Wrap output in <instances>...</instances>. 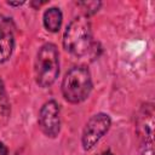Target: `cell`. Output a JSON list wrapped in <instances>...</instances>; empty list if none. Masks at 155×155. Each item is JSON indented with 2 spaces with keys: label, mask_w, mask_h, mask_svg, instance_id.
I'll return each instance as SVG.
<instances>
[{
  "label": "cell",
  "mask_w": 155,
  "mask_h": 155,
  "mask_svg": "<svg viewBox=\"0 0 155 155\" xmlns=\"http://www.w3.org/2000/svg\"><path fill=\"white\" fill-rule=\"evenodd\" d=\"M63 46L75 56H84L92 50L91 24L86 17H76L69 23L64 31Z\"/></svg>",
  "instance_id": "obj_1"
},
{
  "label": "cell",
  "mask_w": 155,
  "mask_h": 155,
  "mask_svg": "<svg viewBox=\"0 0 155 155\" xmlns=\"http://www.w3.org/2000/svg\"><path fill=\"white\" fill-rule=\"evenodd\" d=\"M92 90L90 71L84 67L71 68L62 81L63 97L70 103H80L85 101Z\"/></svg>",
  "instance_id": "obj_2"
},
{
  "label": "cell",
  "mask_w": 155,
  "mask_h": 155,
  "mask_svg": "<svg viewBox=\"0 0 155 155\" xmlns=\"http://www.w3.org/2000/svg\"><path fill=\"white\" fill-rule=\"evenodd\" d=\"M59 73L58 51L53 44H45L38 52L35 61V79L41 87L51 86Z\"/></svg>",
  "instance_id": "obj_3"
},
{
  "label": "cell",
  "mask_w": 155,
  "mask_h": 155,
  "mask_svg": "<svg viewBox=\"0 0 155 155\" xmlns=\"http://www.w3.org/2000/svg\"><path fill=\"white\" fill-rule=\"evenodd\" d=\"M110 127V117L107 114L99 113L93 115L86 124L82 132V147L85 150H90L103 137V134Z\"/></svg>",
  "instance_id": "obj_4"
},
{
  "label": "cell",
  "mask_w": 155,
  "mask_h": 155,
  "mask_svg": "<svg viewBox=\"0 0 155 155\" xmlns=\"http://www.w3.org/2000/svg\"><path fill=\"white\" fill-rule=\"evenodd\" d=\"M39 125L47 137H56L61 130V110L56 101L46 102L39 114Z\"/></svg>",
  "instance_id": "obj_5"
},
{
  "label": "cell",
  "mask_w": 155,
  "mask_h": 155,
  "mask_svg": "<svg viewBox=\"0 0 155 155\" xmlns=\"http://www.w3.org/2000/svg\"><path fill=\"white\" fill-rule=\"evenodd\" d=\"M13 45L15 39L10 23L2 21L0 23V63H4L10 58L13 50Z\"/></svg>",
  "instance_id": "obj_6"
},
{
  "label": "cell",
  "mask_w": 155,
  "mask_h": 155,
  "mask_svg": "<svg viewBox=\"0 0 155 155\" xmlns=\"http://www.w3.org/2000/svg\"><path fill=\"white\" fill-rule=\"evenodd\" d=\"M62 24V12L59 8L52 7L45 11L44 13V25L48 31L56 33L59 30Z\"/></svg>",
  "instance_id": "obj_7"
},
{
  "label": "cell",
  "mask_w": 155,
  "mask_h": 155,
  "mask_svg": "<svg viewBox=\"0 0 155 155\" xmlns=\"http://www.w3.org/2000/svg\"><path fill=\"white\" fill-rule=\"evenodd\" d=\"M8 98H7V94H6V90H5V86H4V82L0 80V115L5 114L7 110H8Z\"/></svg>",
  "instance_id": "obj_8"
},
{
  "label": "cell",
  "mask_w": 155,
  "mask_h": 155,
  "mask_svg": "<svg viewBox=\"0 0 155 155\" xmlns=\"http://www.w3.org/2000/svg\"><path fill=\"white\" fill-rule=\"evenodd\" d=\"M0 155H7V148L4 143H0Z\"/></svg>",
  "instance_id": "obj_9"
},
{
  "label": "cell",
  "mask_w": 155,
  "mask_h": 155,
  "mask_svg": "<svg viewBox=\"0 0 155 155\" xmlns=\"http://www.w3.org/2000/svg\"><path fill=\"white\" fill-rule=\"evenodd\" d=\"M142 155H154V151H153L151 148H149V149H145V150L142 153Z\"/></svg>",
  "instance_id": "obj_10"
},
{
  "label": "cell",
  "mask_w": 155,
  "mask_h": 155,
  "mask_svg": "<svg viewBox=\"0 0 155 155\" xmlns=\"http://www.w3.org/2000/svg\"><path fill=\"white\" fill-rule=\"evenodd\" d=\"M7 4H8V5H11V6H19V5H22L23 2H10V1H8Z\"/></svg>",
  "instance_id": "obj_11"
},
{
  "label": "cell",
  "mask_w": 155,
  "mask_h": 155,
  "mask_svg": "<svg viewBox=\"0 0 155 155\" xmlns=\"http://www.w3.org/2000/svg\"><path fill=\"white\" fill-rule=\"evenodd\" d=\"M103 155H113V154H111V153H110V151H109V150H108V151H105V153H104V154H103Z\"/></svg>",
  "instance_id": "obj_12"
}]
</instances>
